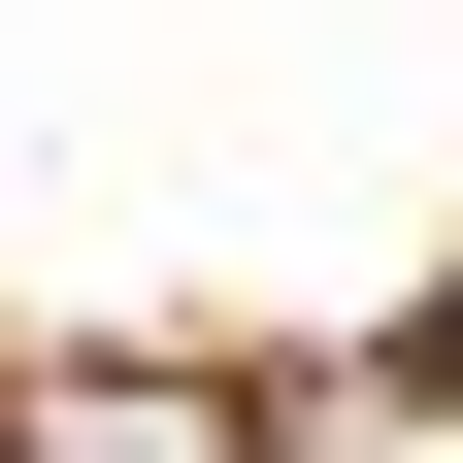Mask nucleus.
I'll use <instances>...</instances> for the list:
<instances>
[{
  "label": "nucleus",
  "mask_w": 463,
  "mask_h": 463,
  "mask_svg": "<svg viewBox=\"0 0 463 463\" xmlns=\"http://www.w3.org/2000/svg\"><path fill=\"white\" fill-rule=\"evenodd\" d=\"M0 463H265V397H232V364H133V331H67V364H0Z\"/></svg>",
  "instance_id": "nucleus-1"
},
{
  "label": "nucleus",
  "mask_w": 463,
  "mask_h": 463,
  "mask_svg": "<svg viewBox=\"0 0 463 463\" xmlns=\"http://www.w3.org/2000/svg\"><path fill=\"white\" fill-rule=\"evenodd\" d=\"M430 397H463V331H430Z\"/></svg>",
  "instance_id": "nucleus-2"
}]
</instances>
